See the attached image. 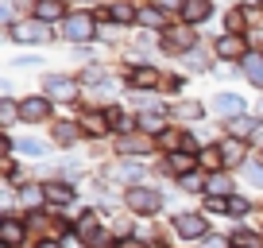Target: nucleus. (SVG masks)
<instances>
[{
    "label": "nucleus",
    "mask_w": 263,
    "mask_h": 248,
    "mask_svg": "<svg viewBox=\"0 0 263 248\" xmlns=\"http://www.w3.org/2000/svg\"><path fill=\"white\" fill-rule=\"evenodd\" d=\"M43 113H47L43 101H27V105H24V116H43Z\"/></svg>",
    "instance_id": "15"
},
{
    "label": "nucleus",
    "mask_w": 263,
    "mask_h": 248,
    "mask_svg": "<svg viewBox=\"0 0 263 248\" xmlns=\"http://www.w3.org/2000/svg\"><path fill=\"white\" fill-rule=\"evenodd\" d=\"M217 50H221V55H240V39H236V35H229V39H221V47H217Z\"/></svg>",
    "instance_id": "11"
},
{
    "label": "nucleus",
    "mask_w": 263,
    "mask_h": 248,
    "mask_svg": "<svg viewBox=\"0 0 263 248\" xmlns=\"http://www.w3.org/2000/svg\"><path fill=\"white\" fill-rule=\"evenodd\" d=\"M43 35H47V31H43L39 24H20L16 27V39H43Z\"/></svg>",
    "instance_id": "7"
},
{
    "label": "nucleus",
    "mask_w": 263,
    "mask_h": 248,
    "mask_svg": "<svg viewBox=\"0 0 263 248\" xmlns=\"http://www.w3.org/2000/svg\"><path fill=\"white\" fill-rule=\"evenodd\" d=\"M229 209H232V214H244L248 202H244V198H232V202H229Z\"/></svg>",
    "instance_id": "21"
},
{
    "label": "nucleus",
    "mask_w": 263,
    "mask_h": 248,
    "mask_svg": "<svg viewBox=\"0 0 263 248\" xmlns=\"http://www.w3.org/2000/svg\"><path fill=\"white\" fill-rule=\"evenodd\" d=\"M244 70H248V78H252V82H259V85H263V58L248 55V58H244Z\"/></svg>",
    "instance_id": "5"
},
{
    "label": "nucleus",
    "mask_w": 263,
    "mask_h": 248,
    "mask_svg": "<svg viewBox=\"0 0 263 248\" xmlns=\"http://www.w3.org/2000/svg\"><path fill=\"white\" fill-rule=\"evenodd\" d=\"M136 82H140V85H151V82H155V74H151V70H140V74H136Z\"/></svg>",
    "instance_id": "20"
},
{
    "label": "nucleus",
    "mask_w": 263,
    "mask_h": 248,
    "mask_svg": "<svg viewBox=\"0 0 263 248\" xmlns=\"http://www.w3.org/2000/svg\"><path fill=\"white\" fill-rule=\"evenodd\" d=\"M140 20H143V24H159V12L147 8V12H140Z\"/></svg>",
    "instance_id": "23"
},
{
    "label": "nucleus",
    "mask_w": 263,
    "mask_h": 248,
    "mask_svg": "<svg viewBox=\"0 0 263 248\" xmlns=\"http://www.w3.org/2000/svg\"><path fill=\"white\" fill-rule=\"evenodd\" d=\"M50 198H54V202H66V198H70V186H50Z\"/></svg>",
    "instance_id": "16"
},
{
    "label": "nucleus",
    "mask_w": 263,
    "mask_h": 248,
    "mask_svg": "<svg viewBox=\"0 0 263 248\" xmlns=\"http://www.w3.org/2000/svg\"><path fill=\"white\" fill-rule=\"evenodd\" d=\"M0 233H4V244H20V240H24V225L20 221H4Z\"/></svg>",
    "instance_id": "4"
},
{
    "label": "nucleus",
    "mask_w": 263,
    "mask_h": 248,
    "mask_svg": "<svg viewBox=\"0 0 263 248\" xmlns=\"http://www.w3.org/2000/svg\"><path fill=\"white\" fill-rule=\"evenodd\" d=\"M58 12H62V4H54V0H43V4H39V16L43 20H54Z\"/></svg>",
    "instance_id": "10"
},
{
    "label": "nucleus",
    "mask_w": 263,
    "mask_h": 248,
    "mask_svg": "<svg viewBox=\"0 0 263 248\" xmlns=\"http://www.w3.org/2000/svg\"><path fill=\"white\" fill-rule=\"evenodd\" d=\"M209 190H213V194H224V190H229V179H213V182H209Z\"/></svg>",
    "instance_id": "19"
},
{
    "label": "nucleus",
    "mask_w": 263,
    "mask_h": 248,
    "mask_svg": "<svg viewBox=\"0 0 263 248\" xmlns=\"http://www.w3.org/2000/svg\"><path fill=\"white\" fill-rule=\"evenodd\" d=\"M201 16H209V4L205 0H190L186 4V20H201Z\"/></svg>",
    "instance_id": "8"
},
{
    "label": "nucleus",
    "mask_w": 263,
    "mask_h": 248,
    "mask_svg": "<svg viewBox=\"0 0 263 248\" xmlns=\"http://www.w3.org/2000/svg\"><path fill=\"white\" fill-rule=\"evenodd\" d=\"M240 159V140H229L224 144V163H236Z\"/></svg>",
    "instance_id": "12"
},
{
    "label": "nucleus",
    "mask_w": 263,
    "mask_h": 248,
    "mask_svg": "<svg viewBox=\"0 0 263 248\" xmlns=\"http://www.w3.org/2000/svg\"><path fill=\"white\" fill-rule=\"evenodd\" d=\"M120 248H143V244H140V240H124Z\"/></svg>",
    "instance_id": "24"
},
{
    "label": "nucleus",
    "mask_w": 263,
    "mask_h": 248,
    "mask_svg": "<svg viewBox=\"0 0 263 248\" xmlns=\"http://www.w3.org/2000/svg\"><path fill=\"white\" fill-rule=\"evenodd\" d=\"M66 35H70V39H89V35H93L89 16H74L70 24H66Z\"/></svg>",
    "instance_id": "2"
},
{
    "label": "nucleus",
    "mask_w": 263,
    "mask_h": 248,
    "mask_svg": "<svg viewBox=\"0 0 263 248\" xmlns=\"http://www.w3.org/2000/svg\"><path fill=\"white\" fill-rule=\"evenodd\" d=\"M171 167H174V171H190V167H194V155H174Z\"/></svg>",
    "instance_id": "13"
},
{
    "label": "nucleus",
    "mask_w": 263,
    "mask_h": 248,
    "mask_svg": "<svg viewBox=\"0 0 263 248\" xmlns=\"http://www.w3.org/2000/svg\"><path fill=\"white\" fill-rule=\"evenodd\" d=\"M128 202H132L136 209H155V206H159V194H151V190H132Z\"/></svg>",
    "instance_id": "3"
},
{
    "label": "nucleus",
    "mask_w": 263,
    "mask_h": 248,
    "mask_svg": "<svg viewBox=\"0 0 263 248\" xmlns=\"http://www.w3.org/2000/svg\"><path fill=\"white\" fill-rule=\"evenodd\" d=\"M236 244H244V248H259V237H255V233H236Z\"/></svg>",
    "instance_id": "14"
},
{
    "label": "nucleus",
    "mask_w": 263,
    "mask_h": 248,
    "mask_svg": "<svg viewBox=\"0 0 263 248\" xmlns=\"http://www.w3.org/2000/svg\"><path fill=\"white\" fill-rule=\"evenodd\" d=\"M24 202H27V206H35V202H43V194L39 190H24Z\"/></svg>",
    "instance_id": "22"
},
{
    "label": "nucleus",
    "mask_w": 263,
    "mask_h": 248,
    "mask_svg": "<svg viewBox=\"0 0 263 248\" xmlns=\"http://www.w3.org/2000/svg\"><path fill=\"white\" fill-rule=\"evenodd\" d=\"M221 109H224V113H236V109H240V97H221Z\"/></svg>",
    "instance_id": "18"
},
{
    "label": "nucleus",
    "mask_w": 263,
    "mask_h": 248,
    "mask_svg": "<svg viewBox=\"0 0 263 248\" xmlns=\"http://www.w3.org/2000/svg\"><path fill=\"white\" fill-rule=\"evenodd\" d=\"M43 248H58V244H43Z\"/></svg>",
    "instance_id": "25"
},
{
    "label": "nucleus",
    "mask_w": 263,
    "mask_h": 248,
    "mask_svg": "<svg viewBox=\"0 0 263 248\" xmlns=\"http://www.w3.org/2000/svg\"><path fill=\"white\" fill-rule=\"evenodd\" d=\"M140 124L147 128V132H159V128H163V116H159V113H143V116H140Z\"/></svg>",
    "instance_id": "9"
},
{
    "label": "nucleus",
    "mask_w": 263,
    "mask_h": 248,
    "mask_svg": "<svg viewBox=\"0 0 263 248\" xmlns=\"http://www.w3.org/2000/svg\"><path fill=\"white\" fill-rule=\"evenodd\" d=\"M178 233H182V237H205V217L182 214L178 217Z\"/></svg>",
    "instance_id": "1"
},
{
    "label": "nucleus",
    "mask_w": 263,
    "mask_h": 248,
    "mask_svg": "<svg viewBox=\"0 0 263 248\" xmlns=\"http://www.w3.org/2000/svg\"><path fill=\"white\" fill-rule=\"evenodd\" d=\"M259 159H263V155H259Z\"/></svg>",
    "instance_id": "26"
},
{
    "label": "nucleus",
    "mask_w": 263,
    "mask_h": 248,
    "mask_svg": "<svg viewBox=\"0 0 263 248\" xmlns=\"http://www.w3.org/2000/svg\"><path fill=\"white\" fill-rule=\"evenodd\" d=\"M47 90L54 93V97H74V82H62V78H50Z\"/></svg>",
    "instance_id": "6"
},
{
    "label": "nucleus",
    "mask_w": 263,
    "mask_h": 248,
    "mask_svg": "<svg viewBox=\"0 0 263 248\" xmlns=\"http://www.w3.org/2000/svg\"><path fill=\"white\" fill-rule=\"evenodd\" d=\"M236 136H244V132H255V120H236V128H232Z\"/></svg>",
    "instance_id": "17"
}]
</instances>
